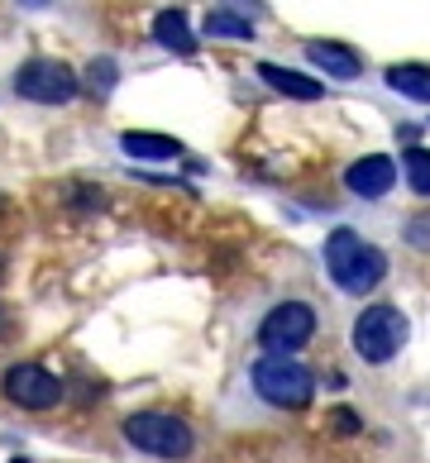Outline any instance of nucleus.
I'll use <instances>...</instances> for the list:
<instances>
[{"instance_id": "obj_1", "label": "nucleus", "mask_w": 430, "mask_h": 463, "mask_svg": "<svg viewBox=\"0 0 430 463\" xmlns=\"http://www.w3.org/2000/svg\"><path fill=\"white\" fill-rule=\"evenodd\" d=\"M325 268H330V278L339 282V291H349V297H364V291H373L387 278L383 249L364 244L354 230H335L325 239Z\"/></svg>"}, {"instance_id": "obj_2", "label": "nucleus", "mask_w": 430, "mask_h": 463, "mask_svg": "<svg viewBox=\"0 0 430 463\" xmlns=\"http://www.w3.org/2000/svg\"><path fill=\"white\" fill-rule=\"evenodd\" d=\"M253 387H258V397H263L268 406H278V411H301L316 397L311 368L297 364V358H287V354H263L258 358L253 364Z\"/></svg>"}, {"instance_id": "obj_3", "label": "nucleus", "mask_w": 430, "mask_h": 463, "mask_svg": "<svg viewBox=\"0 0 430 463\" xmlns=\"http://www.w3.org/2000/svg\"><path fill=\"white\" fill-rule=\"evenodd\" d=\"M125 439L134 449H144L153 458H186L192 454V425L182 416H167V411H134L125 420Z\"/></svg>"}, {"instance_id": "obj_4", "label": "nucleus", "mask_w": 430, "mask_h": 463, "mask_svg": "<svg viewBox=\"0 0 430 463\" xmlns=\"http://www.w3.org/2000/svg\"><path fill=\"white\" fill-rule=\"evenodd\" d=\"M411 325L397 306H368L364 316L354 320V354L364 358V364H387V358H397V349L406 345Z\"/></svg>"}, {"instance_id": "obj_5", "label": "nucleus", "mask_w": 430, "mask_h": 463, "mask_svg": "<svg viewBox=\"0 0 430 463\" xmlns=\"http://www.w3.org/2000/svg\"><path fill=\"white\" fill-rule=\"evenodd\" d=\"M316 335V311L306 301H282L272 306V311L263 316V325H258V345H263L268 354H297L301 345H311Z\"/></svg>"}, {"instance_id": "obj_6", "label": "nucleus", "mask_w": 430, "mask_h": 463, "mask_svg": "<svg viewBox=\"0 0 430 463\" xmlns=\"http://www.w3.org/2000/svg\"><path fill=\"white\" fill-rule=\"evenodd\" d=\"M14 91L24 100H39V106H67L77 96V72L67 62L53 58H33L14 72Z\"/></svg>"}, {"instance_id": "obj_7", "label": "nucleus", "mask_w": 430, "mask_h": 463, "mask_svg": "<svg viewBox=\"0 0 430 463\" xmlns=\"http://www.w3.org/2000/svg\"><path fill=\"white\" fill-rule=\"evenodd\" d=\"M0 387H5V397L24 411H53L62 402V383L43 364H10L5 377H0Z\"/></svg>"}, {"instance_id": "obj_8", "label": "nucleus", "mask_w": 430, "mask_h": 463, "mask_svg": "<svg viewBox=\"0 0 430 463\" xmlns=\"http://www.w3.org/2000/svg\"><path fill=\"white\" fill-rule=\"evenodd\" d=\"M344 182H349V192H354V196H364V201L387 196V192H392V182H397V163L383 158V153H368V158H358L349 173H344Z\"/></svg>"}, {"instance_id": "obj_9", "label": "nucleus", "mask_w": 430, "mask_h": 463, "mask_svg": "<svg viewBox=\"0 0 430 463\" xmlns=\"http://www.w3.org/2000/svg\"><path fill=\"white\" fill-rule=\"evenodd\" d=\"M258 77H263L272 91L291 96V100H320V96H325V87H320V81L301 77V72H287V67H272V62H263V67H258Z\"/></svg>"}, {"instance_id": "obj_10", "label": "nucleus", "mask_w": 430, "mask_h": 463, "mask_svg": "<svg viewBox=\"0 0 430 463\" xmlns=\"http://www.w3.org/2000/svg\"><path fill=\"white\" fill-rule=\"evenodd\" d=\"M153 39L163 48H172V53H196V33H192L182 10H163L158 20H153Z\"/></svg>"}, {"instance_id": "obj_11", "label": "nucleus", "mask_w": 430, "mask_h": 463, "mask_svg": "<svg viewBox=\"0 0 430 463\" xmlns=\"http://www.w3.org/2000/svg\"><path fill=\"white\" fill-rule=\"evenodd\" d=\"M306 53H311V62L320 67L325 77H344V81H349V77H358V58H354V53H349V48H344V43L316 39L311 48H306Z\"/></svg>"}, {"instance_id": "obj_12", "label": "nucleus", "mask_w": 430, "mask_h": 463, "mask_svg": "<svg viewBox=\"0 0 430 463\" xmlns=\"http://www.w3.org/2000/svg\"><path fill=\"white\" fill-rule=\"evenodd\" d=\"M387 87L402 91V96H411V100H425V106H430V67H421V62H397V67H387Z\"/></svg>"}, {"instance_id": "obj_13", "label": "nucleus", "mask_w": 430, "mask_h": 463, "mask_svg": "<svg viewBox=\"0 0 430 463\" xmlns=\"http://www.w3.org/2000/svg\"><path fill=\"white\" fill-rule=\"evenodd\" d=\"M119 148L129 153V158H144V163H158V158H177L182 144L167 139V134H125Z\"/></svg>"}, {"instance_id": "obj_14", "label": "nucleus", "mask_w": 430, "mask_h": 463, "mask_svg": "<svg viewBox=\"0 0 430 463\" xmlns=\"http://www.w3.org/2000/svg\"><path fill=\"white\" fill-rule=\"evenodd\" d=\"M205 33L211 39H253V20L249 14H234V10H211L205 14Z\"/></svg>"}, {"instance_id": "obj_15", "label": "nucleus", "mask_w": 430, "mask_h": 463, "mask_svg": "<svg viewBox=\"0 0 430 463\" xmlns=\"http://www.w3.org/2000/svg\"><path fill=\"white\" fill-rule=\"evenodd\" d=\"M402 173L416 196H430V148H406L402 153Z\"/></svg>"}, {"instance_id": "obj_16", "label": "nucleus", "mask_w": 430, "mask_h": 463, "mask_svg": "<svg viewBox=\"0 0 430 463\" xmlns=\"http://www.w3.org/2000/svg\"><path fill=\"white\" fill-rule=\"evenodd\" d=\"M330 425H335L339 435H354V430H364V420H358V416H354L349 406H339V411H330Z\"/></svg>"}, {"instance_id": "obj_17", "label": "nucleus", "mask_w": 430, "mask_h": 463, "mask_svg": "<svg viewBox=\"0 0 430 463\" xmlns=\"http://www.w3.org/2000/svg\"><path fill=\"white\" fill-rule=\"evenodd\" d=\"M411 239L425 249V244H430V220H416V225H411Z\"/></svg>"}, {"instance_id": "obj_18", "label": "nucleus", "mask_w": 430, "mask_h": 463, "mask_svg": "<svg viewBox=\"0 0 430 463\" xmlns=\"http://www.w3.org/2000/svg\"><path fill=\"white\" fill-rule=\"evenodd\" d=\"M5 330H10V311L0 306V335H5Z\"/></svg>"}, {"instance_id": "obj_19", "label": "nucleus", "mask_w": 430, "mask_h": 463, "mask_svg": "<svg viewBox=\"0 0 430 463\" xmlns=\"http://www.w3.org/2000/svg\"><path fill=\"white\" fill-rule=\"evenodd\" d=\"M0 278H5V253H0Z\"/></svg>"}]
</instances>
